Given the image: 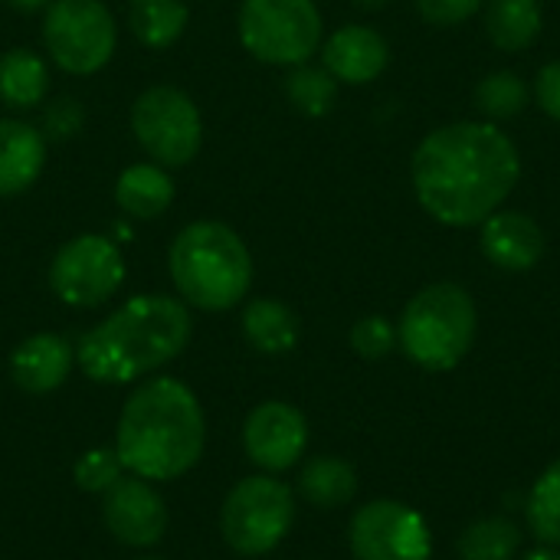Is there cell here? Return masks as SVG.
<instances>
[{
  "label": "cell",
  "mask_w": 560,
  "mask_h": 560,
  "mask_svg": "<svg viewBox=\"0 0 560 560\" xmlns=\"http://www.w3.org/2000/svg\"><path fill=\"white\" fill-rule=\"evenodd\" d=\"M518 177L522 154L492 121L443 125L430 131L410 158L413 194L443 226H479L502 210Z\"/></svg>",
  "instance_id": "cell-1"
},
{
  "label": "cell",
  "mask_w": 560,
  "mask_h": 560,
  "mask_svg": "<svg viewBox=\"0 0 560 560\" xmlns=\"http://www.w3.org/2000/svg\"><path fill=\"white\" fill-rule=\"evenodd\" d=\"M203 446V407L184 381L158 377L131 390L115 433V453L131 476L148 482L180 479L200 463Z\"/></svg>",
  "instance_id": "cell-2"
},
{
  "label": "cell",
  "mask_w": 560,
  "mask_h": 560,
  "mask_svg": "<svg viewBox=\"0 0 560 560\" xmlns=\"http://www.w3.org/2000/svg\"><path fill=\"white\" fill-rule=\"evenodd\" d=\"M190 331V312L180 299L135 295L79 338L75 361L95 384H131L174 361Z\"/></svg>",
  "instance_id": "cell-3"
},
{
  "label": "cell",
  "mask_w": 560,
  "mask_h": 560,
  "mask_svg": "<svg viewBox=\"0 0 560 560\" xmlns=\"http://www.w3.org/2000/svg\"><path fill=\"white\" fill-rule=\"evenodd\" d=\"M171 279L180 299L203 312H226L253 285V256L246 243L217 220L184 226L167 253Z\"/></svg>",
  "instance_id": "cell-4"
},
{
  "label": "cell",
  "mask_w": 560,
  "mask_h": 560,
  "mask_svg": "<svg viewBox=\"0 0 560 560\" xmlns=\"http://www.w3.org/2000/svg\"><path fill=\"white\" fill-rule=\"evenodd\" d=\"M479 328L472 295L456 282L420 289L400 318L397 341L407 358L427 371H453L472 348Z\"/></svg>",
  "instance_id": "cell-5"
},
{
  "label": "cell",
  "mask_w": 560,
  "mask_h": 560,
  "mask_svg": "<svg viewBox=\"0 0 560 560\" xmlns=\"http://www.w3.org/2000/svg\"><path fill=\"white\" fill-rule=\"evenodd\" d=\"M240 39L259 62L302 66L322 46V13L315 0H243Z\"/></svg>",
  "instance_id": "cell-6"
},
{
  "label": "cell",
  "mask_w": 560,
  "mask_h": 560,
  "mask_svg": "<svg viewBox=\"0 0 560 560\" xmlns=\"http://www.w3.org/2000/svg\"><path fill=\"white\" fill-rule=\"evenodd\" d=\"M292 522H295L292 489L269 476H249L240 486H233L220 512L223 538L243 558H259L279 548Z\"/></svg>",
  "instance_id": "cell-7"
},
{
  "label": "cell",
  "mask_w": 560,
  "mask_h": 560,
  "mask_svg": "<svg viewBox=\"0 0 560 560\" xmlns=\"http://www.w3.org/2000/svg\"><path fill=\"white\" fill-rule=\"evenodd\" d=\"M131 131L161 167H184L200 154L203 118L194 98L174 85H151L131 105Z\"/></svg>",
  "instance_id": "cell-8"
},
{
  "label": "cell",
  "mask_w": 560,
  "mask_h": 560,
  "mask_svg": "<svg viewBox=\"0 0 560 560\" xmlns=\"http://www.w3.org/2000/svg\"><path fill=\"white\" fill-rule=\"evenodd\" d=\"M43 43L59 69L92 75L112 59L118 30L102 0H52L43 20Z\"/></svg>",
  "instance_id": "cell-9"
},
{
  "label": "cell",
  "mask_w": 560,
  "mask_h": 560,
  "mask_svg": "<svg viewBox=\"0 0 560 560\" xmlns=\"http://www.w3.org/2000/svg\"><path fill=\"white\" fill-rule=\"evenodd\" d=\"M125 282V256L121 249L98 233H82L69 240L52 266H49V285L59 302L72 308H95L108 302Z\"/></svg>",
  "instance_id": "cell-10"
},
{
  "label": "cell",
  "mask_w": 560,
  "mask_h": 560,
  "mask_svg": "<svg viewBox=\"0 0 560 560\" xmlns=\"http://www.w3.org/2000/svg\"><path fill=\"white\" fill-rule=\"evenodd\" d=\"M351 551L358 560H430L433 538L420 512L381 499L351 518Z\"/></svg>",
  "instance_id": "cell-11"
},
{
  "label": "cell",
  "mask_w": 560,
  "mask_h": 560,
  "mask_svg": "<svg viewBox=\"0 0 560 560\" xmlns=\"http://www.w3.org/2000/svg\"><path fill=\"white\" fill-rule=\"evenodd\" d=\"M243 446L249 463H256L266 472H285L292 469L305 446H308V423L302 410L282 400L259 404L243 427Z\"/></svg>",
  "instance_id": "cell-12"
},
{
  "label": "cell",
  "mask_w": 560,
  "mask_h": 560,
  "mask_svg": "<svg viewBox=\"0 0 560 560\" xmlns=\"http://www.w3.org/2000/svg\"><path fill=\"white\" fill-rule=\"evenodd\" d=\"M102 522L118 545L151 548L164 538L167 505L148 479H118L102 495Z\"/></svg>",
  "instance_id": "cell-13"
},
{
  "label": "cell",
  "mask_w": 560,
  "mask_h": 560,
  "mask_svg": "<svg viewBox=\"0 0 560 560\" xmlns=\"http://www.w3.org/2000/svg\"><path fill=\"white\" fill-rule=\"evenodd\" d=\"M479 226H482L479 246L495 269L528 272L541 262L545 233L535 217H528L522 210H495Z\"/></svg>",
  "instance_id": "cell-14"
},
{
  "label": "cell",
  "mask_w": 560,
  "mask_h": 560,
  "mask_svg": "<svg viewBox=\"0 0 560 560\" xmlns=\"http://www.w3.org/2000/svg\"><path fill=\"white\" fill-rule=\"evenodd\" d=\"M322 62L338 82L368 85L387 69L390 46L374 26L348 23L328 36V43L322 46Z\"/></svg>",
  "instance_id": "cell-15"
},
{
  "label": "cell",
  "mask_w": 560,
  "mask_h": 560,
  "mask_svg": "<svg viewBox=\"0 0 560 560\" xmlns=\"http://www.w3.org/2000/svg\"><path fill=\"white\" fill-rule=\"evenodd\" d=\"M75 364V348L52 331L30 335L10 354V377L26 394H49L66 384Z\"/></svg>",
  "instance_id": "cell-16"
},
{
  "label": "cell",
  "mask_w": 560,
  "mask_h": 560,
  "mask_svg": "<svg viewBox=\"0 0 560 560\" xmlns=\"http://www.w3.org/2000/svg\"><path fill=\"white\" fill-rule=\"evenodd\" d=\"M46 164L43 135L16 118L0 121V197H16L36 184Z\"/></svg>",
  "instance_id": "cell-17"
},
{
  "label": "cell",
  "mask_w": 560,
  "mask_h": 560,
  "mask_svg": "<svg viewBox=\"0 0 560 560\" xmlns=\"http://www.w3.org/2000/svg\"><path fill=\"white\" fill-rule=\"evenodd\" d=\"M118 207L135 220H154L174 203V180L161 164H131L115 184Z\"/></svg>",
  "instance_id": "cell-18"
},
{
  "label": "cell",
  "mask_w": 560,
  "mask_h": 560,
  "mask_svg": "<svg viewBox=\"0 0 560 560\" xmlns=\"http://www.w3.org/2000/svg\"><path fill=\"white\" fill-rule=\"evenodd\" d=\"M243 335L259 354H289L299 345V318L279 299H256L243 312Z\"/></svg>",
  "instance_id": "cell-19"
},
{
  "label": "cell",
  "mask_w": 560,
  "mask_h": 560,
  "mask_svg": "<svg viewBox=\"0 0 560 560\" xmlns=\"http://www.w3.org/2000/svg\"><path fill=\"white\" fill-rule=\"evenodd\" d=\"M486 33L502 52H522L541 36V3L538 0H489Z\"/></svg>",
  "instance_id": "cell-20"
},
{
  "label": "cell",
  "mask_w": 560,
  "mask_h": 560,
  "mask_svg": "<svg viewBox=\"0 0 560 560\" xmlns=\"http://www.w3.org/2000/svg\"><path fill=\"white\" fill-rule=\"evenodd\" d=\"M299 492L315 509H341L358 492V472L338 456H315L299 476Z\"/></svg>",
  "instance_id": "cell-21"
},
{
  "label": "cell",
  "mask_w": 560,
  "mask_h": 560,
  "mask_svg": "<svg viewBox=\"0 0 560 560\" xmlns=\"http://www.w3.org/2000/svg\"><path fill=\"white\" fill-rule=\"evenodd\" d=\"M49 69L30 49H10L0 56V98L10 108H33L46 98Z\"/></svg>",
  "instance_id": "cell-22"
},
{
  "label": "cell",
  "mask_w": 560,
  "mask_h": 560,
  "mask_svg": "<svg viewBox=\"0 0 560 560\" xmlns=\"http://www.w3.org/2000/svg\"><path fill=\"white\" fill-rule=\"evenodd\" d=\"M128 23L138 43L148 49H164L180 39L187 30V3L184 0H131Z\"/></svg>",
  "instance_id": "cell-23"
},
{
  "label": "cell",
  "mask_w": 560,
  "mask_h": 560,
  "mask_svg": "<svg viewBox=\"0 0 560 560\" xmlns=\"http://www.w3.org/2000/svg\"><path fill=\"white\" fill-rule=\"evenodd\" d=\"M532 89L525 85V79L512 69H495L489 75L479 79L476 85V108L486 115V121H509L518 118L528 108Z\"/></svg>",
  "instance_id": "cell-24"
},
{
  "label": "cell",
  "mask_w": 560,
  "mask_h": 560,
  "mask_svg": "<svg viewBox=\"0 0 560 560\" xmlns=\"http://www.w3.org/2000/svg\"><path fill=\"white\" fill-rule=\"evenodd\" d=\"M522 548V532L509 518H482L459 538L463 560H512Z\"/></svg>",
  "instance_id": "cell-25"
},
{
  "label": "cell",
  "mask_w": 560,
  "mask_h": 560,
  "mask_svg": "<svg viewBox=\"0 0 560 560\" xmlns=\"http://www.w3.org/2000/svg\"><path fill=\"white\" fill-rule=\"evenodd\" d=\"M285 95L289 102L308 115V118H322L335 108V98H338V79L322 66H295L292 75L285 79Z\"/></svg>",
  "instance_id": "cell-26"
},
{
  "label": "cell",
  "mask_w": 560,
  "mask_h": 560,
  "mask_svg": "<svg viewBox=\"0 0 560 560\" xmlns=\"http://www.w3.org/2000/svg\"><path fill=\"white\" fill-rule=\"evenodd\" d=\"M525 512H528L532 532L548 548H560V459L541 472V479L535 482V489L528 495Z\"/></svg>",
  "instance_id": "cell-27"
},
{
  "label": "cell",
  "mask_w": 560,
  "mask_h": 560,
  "mask_svg": "<svg viewBox=\"0 0 560 560\" xmlns=\"http://www.w3.org/2000/svg\"><path fill=\"white\" fill-rule=\"evenodd\" d=\"M121 476H125V466H121L118 453L108 450V446H95V450L82 453L75 469H72L75 486L82 492H95V495H105Z\"/></svg>",
  "instance_id": "cell-28"
},
{
  "label": "cell",
  "mask_w": 560,
  "mask_h": 560,
  "mask_svg": "<svg viewBox=\"0 0 560 560\" xmlns=\"http://www.w3.org/2000/svg\"><path fill=\"white\" fill-rule=\"evenodd\" d=\"M394 345H397V328L381 315H368L351 328V348L368 361L387 358L394 351Z\"/></svg>",
  "instance_id": "cell-29"
},
{
  "label": "cell",
  "mask_w": 560,
  "mask_h": 560,
  "mask_svg": "<svg viewBox=\"0 0 560 560\" xmlns=\"http://www.w3.org/2000/svg\"><path fill=\"white\" fill-rule=\"evenodd\" d=\"M486 0H417L420 16L430 26H459L482 10Z\"/></svg>",
  "instance_id": "cell-30"
},
{
  "label": "cell",
  "mask_w": 560,
  "mask_h": 560,
  "mask_svg": "<svg viewBox=\"0 0 560 560\" xmlns=\"http://www.w3.org/2000/svg\"><path fill=\"white\" fill-rule=\"evenodd\" d=\"M535 95H538L541 112L560 121V59H551L548 66H541V72L535 79Z\"/></svg>",
  "instance_id": "cell-31"
},
{
  "label": "cell",
  "mask_w": 560,
  "mask_h": 560,
  "mask_svg": "<svg viewBox=\"0 0 560 560\" xmlns=\"http://www.w3.org/2000/svg\"><path fill=\"white\" fill-rule=\"evenodd\" d=\"M13 10H23V13H33V10H43L49 7V0H7Z\"/></svg>",
  "instance_id": "cell-32"
},
{
  "label": "cell",
  "mask_w": 560,
  "mask_h": 560,
  "mask_svg": "<svg viewBox=\"0 0 560 560\" xmlns=\"http://www.w3.org/2000/svg\"><path fill=\"white\" fill-rule=\"evenodd\" d=\"M525 560H560L558 548H541V551H532Z\"/></svg>",
  "instance_id": "cell-33"
},
{
  "label": "cell",
  "mask_w": 560,
  "mask_h": 560,
  "mask_svg": "<svg viewBox=\"0 0 560 560\" xmlns=\"http://www.w3.org/2000/svg\"><path fill=\"white\" fill-rule=\"evenodd\" d=\"M358 3H361V7H384L387 0H358Z\"/></svg>",
  "instance_id": "cell-34"
},
{
  "label": "cell",
  "mask_w": 560,
  "mask_h": 560,
  "mask_svg": "<svg viewBox=\"0 0 560 560\" xmlns=\"http://www.w3.org/2000/svg\"><path fill=\"white\" fill-rule=\"evenodd\" d=\"M141 560H161V558H141Z\"/></svg>",
  "instance_id": "cell-35"
}]
</instances>
